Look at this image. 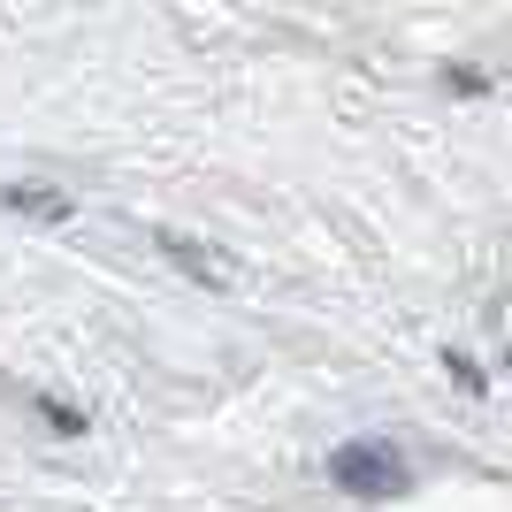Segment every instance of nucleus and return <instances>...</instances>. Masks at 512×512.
I'll return each mask as SVG.
<instances>
[{"label":"nucleus","instance_id":"f03ea898","mask_svg":"<svg viewBox=\"0 0 512 512\" xmlns=\"http://www.w3.org/2000/svg\"><path fill=\"white\" fill-rule=\"evenodd\" d=\"M329 467H337V482H344V490H360V497H390L398 482H406V467H398V459H390L383 444H352V451H337Z\"/></svg>","mask_w":512,"mask_h":512},{"label":"nucleus","instance_id":"7ed1b4c3","mask_svg":"<svg viewBox=\"0 0 512 512\" xmlns=\"http://www.w3.org/2000/svg\"><path fill=\"white\" fill-rule=\"evenodd\" d=\"M8 207H31V214H62V199H46V192H8Z\"/></svg>","mask_w":512,"mask_h":512},{"label":"nucleus","instance_id":"f257e3e1","mask_svg":"<svg viewBox=\"0 0 512 512\" xmlns=\"http://www.w3.org/2000/svg\"><path fill=\"white\" fill-rule=\"evenodd\" d=\"M153 253L169 260V268H184L192 283H214V291H237L245 283V268H237L222 245H207V237H184V230H153Z\"/></svg>","mask_w":512,"mask_h":512}]
</instances>
